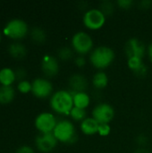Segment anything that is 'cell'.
<instances>
[{
    "label": "cell",
    "instance_id": "6da1fadb",
    "mask_svg": "<svg viewBox=\"0 0 152 153\" xmlns=\"http://www.w3.org/2000/svg\"><path fill=\"white\" fill-rule=\"evenodd\" d=\"M49 104L55 112L63 115H70L71 110L74 107L72 93L65 90L54 92L50 98Z\"/></svg>",
    "mask_w": 152,
    "mask_h": 153
},
{
    "label": "cell",
    "instance_id": "7a4b0ae2",
    "mask_svg": "<svg viewBox=\"0 0 152 153\" xmlns=\"http://www.w3.org/2000/svg\"><path fill=\"white\" fill-rule=\"evenodd\" d=\"M3 34L13 40H20L26 37L29 33V26L27 22L20 18L11 19L3 28Z\"/></svg>",
    "mask_w": 152,
    "mask_h": 153
},
{
    "label": "cell",
    "instance_id": "3957f363",
    "mask_svg": "<svg viewBox=\"0 0 152 153\" xmlns=\"http://www.w3.org/2000/svg\"><path fill=\"white\" fill-rule=\"evenodd\" d=\"M115 59L114 50L106 46L96 48L90 54V61L92 65L99 69H103L109 66Z\"/></svg>",
    "mask_w": 152,
    "mask_h": 153
},
{
    "label": "cell",
    "instance_id": "277c9868",
    "mask_svg": "<svg viewBox=\"0 0 152 153\" xmlns=\"http://www.w3.org/2000/svg\"><path fill=\"white\" fill-rule=\"evenodd\" d=\"M53 134L58 142L63 143H74L77 140V134L73 124L69 120H61L57 122Z\"/></svg>",
    "mask_w": 152,
    "mask_h": 153
},
{
    "label": "cell",
    "instance_id": "5b68a950",
    "mask_svg": "<svg viewBox=\"0 0 152 153\" xmlns=\"http://www.w3.org/2000/svg\"><path fill=\"white\" fill-rule=\"evenodd\" d=\"M57 124L56 117L50 112H41L39 113L34 121L35 127L40 134H49L53 133L56 126Z\"/></svg>",
    "mask_w": 152,
    "mask_h": 153
},
{
    "label": "cell",
    "instance_id": "8992f818",
    "mask_svg": "<svg viewBox=\"0 0 152 153\" xmlns=\"http://www.w3.org/2000/svg\"><path fill=\"white\" fill-rule=\"evenodd\" d=\"M72 46L77 53L84 55L89 53L93 48V40L87 32L79 31L73 36Z\"/></svg>",
    "mask_w": 152,
    "mask_h": 153
},
{
    "label": "cell",
    "instance_id": "52a82bcc",
    "mask_svg": "<svg viewBox=\"0 0 152 153\" xmlns=\"http://www.w3.org/2000/svg\"><path fill=\"white\" fill-rule=\"evenodd\" d=\"M105 14L97 8L88 10L83 15V24L90 30H99L105 24Z\"/></svg>",
    "mask_w": 152,
    "mask_h": 153
},
{
    "label": "cell",
    "instance_id": "ba28073f",
    "mask_svg": "<svg viewBox=\"0 0 152 153\" xmlns=\"http://www.w3.org/2000/svg\"><path fill=\"white\" fill-rule=\"evenodd\" d=\"M53 92V84L50 81L45 78H35L31 82V93L39 98L45 99L49 96H52Z\"/></svg>",
    "mask_w": 152,
    "mask_h": 153
},
{
    "label": "cell",
    "instance_id": "9c48e42d",
    "mask_svg": "<svg viewBox=\"0 0 152 153\" xmlns=\"http://www.w3.org/2000/svg\"><path fill=\"white\" fill-rule=\"evenodd\" d=\"M115 117L114 108L108 103L97 105L92 110V117L99 124H109Z\"/></svg>",
    "mask_w": 152,
    "mask_h": 153
},
{
    "label": "cell",
    "instance_id": "30bf717a",
    "mask_svg": "<svg viewBox=\"0 0 152 153\" xmlns=\"http://www.w3.org/2000/svg\"><path fill=\"white\" fill-rule=\"evenodd\" d=\"M57 140L53 134V133L49 134H39L38 136L35 138V144L37 149L44 153H48L52 152L56 144H57Z\"/></svg>",
    "mask_w": 152,
    "mask_h": 153
},
{
    "label": "cell",
    "instance_id": "8fae6325",
    "mask_svg": "<svg viewBox=\"0 0 152 153\" xmlns=\"http://www.w3.org/2000/svg\"><path fill=\"white\" fill-rule=\"evenodd\" d=\"M125 52L128 59L132 57L142 59L145 54V45L136 38L130 39L125 45Z\"/></svg>",
    "mask_w": 152,
    "mask_h": 153
},
{
    "label": "cell",
    "instance_id": "7c38bea8",
    "mask_svg": "<svg viewBox=\"0 0 152 153\" xmlns=\"http://www.w3.org/2000/svg\"><path fill=\"white\" fill-rule=\"evenodd\" d=\"M41 70L47 77H53L59 72V64L56 57L51 55H45L41 59Z\"/></svg>",
    "mask_w": 152,
    "mask_h": 153
},
{
    "label": "cell",
    "instance_id": "4fadbf2b",
    "mask_svg": "<svg viewBox=\"0 0 152 153\" xmlns=\"http://www.w3.org/2000/svg\"><path fill=\"white\" fill-rule=\"evenodd\" d=\"M69 87L71 89V93H79V92H85L88 89V80L87 78L80 74H73L69 78L68 82Z\"/></svg>",
    "mask_w": 152,
    "mask_h": 153
},
{
    "label": "cell",
    "instance_id": "5bb4252c",
    "mask_svg": "<svg viewBox=\"0 0 152 153\" xmlns=\"http://www.w3.org/2000/svg\"><path fill=\"white\" fill-rule=\"evenodd\" d=\"M8 53L14 59H22L27 55V48L19 41H14L9 44Z\"/></svg>",
    "mask_w": 152,
    "mask_h": 153
},
{
    "label": "cell",
    "instance_id": "9a60e30c",
    "mask_svg": "<svg viewBox=\"0 0 152 153\" xmlns=\"http://www.w3.org/2000/svg\"><path fill=\"white\" fill-rule=\"evenodd\" d=\"M127 65L129 68L133 70V73L139 77L144 76L147 74V71H148L147 66L144 65V63L142 62V59L141 58H138V57L129 58L127 60Z\"/></svg>",
    "mask_w": 152,
    "mask_h": 153
},
{
    "label": "cell",
    "instance_id": "2e32d148",
    "mask_svg": "<svg viewBox=\"0 0 152 153\" xmlns=\"http://www.w3.org/2000/svg\"><path fill=\"white\" fill-rule=\"evenodd\" d=\"M99 124L93 117H87L81 123V130L86 135H92L98 133Z\"/></svg>",
    "mask_w": 152,
    "mask_h": 153
},
{
    "label": "cell",
    "instance_id": "e0dca14e",
    "mask_svg": "<svg viewBox=\"0 0 152 153\" xmlns=\"http://www.w3.org/2000/svg\"><path fill=\"white\" fill-rule=\"evenodd\" d=\"M16 81L15 72L10 67L0 69V84L2 86H12Z\"/></svg>",
    "mask_w": 152,
    "mask_h": 153
},
{
    "label": "cell",
    "instance_id": "ac0fdd59",
    "mask_svg": "<svg viewBox=\"0 0 152 153\" xmlns=\"http://www.w3.org/2000/svg\"><path fill=\"white\" fill-rule=\"evenodd\" d=\"M15 97V90L13 86H0V104L11 103Z\"/></svg>",
    "mask_w": 152,
    "mask_h": 153
},
{
    "label": "cell",
    "instance_id": "d6986e66",
    "mask_svg": "<svg viewBox=\"0 0 152 153\" xmlns=\"http://www.w3.org/2000/svg\"><path fill=\"white\" fill-rule=\"evenodd\" d=\"M73 98V106L76 108L85 109L90 102V96L86 92H79V93H72Z\"/></svg>",
    "mask_w": 152,
    "mask_h": 153
},
{
    "label": "cell",
    "instance_id": "ffe728a7",
    "mask_svg": "<svg viewBox=\"0 0 152 153\" xmlns=\"http://www.w3.org/2000/svg\"><path fill=\"white\" fill-rule=\"evenodd\" d=\"M92 83L96 89L101 90L107 87L108 84V76L105 72H98L92 78Z\"/></svg>",
    "mask_w": 152,
    "mask_h": 153
},
{
    "label": "cell",
    "instance_id": "44dd1931",
    "mask_svg": "<svg viewBox=\"0 0 152 153\" xmlns=\"http://www.w3.org/2000/svg\"><path fill=\"white\" fill-rule=\"evenodd\" d=\"M30 36L32 41H34L37 44H42L46 41L47 34L46 31L40 28V27H33L30 30Z\"/></svg>",
    "mask_w": 152,
    "mask_h": 153
},
{
    "label": "cell",
    "instance_id": "7402d4cb",
    "mask_svg": "<svg viewBox=\"0 0 152 153\" xmlns=\"http://www.w3.org/2000/svg\"><path fill=\"white\" fill-rule=\"evenodd\" d=\"M86 110L83 109V108H76V107H73V109L71 110L70 112V116L71 117L75 120V121H83L86 117Z\"/></svg>",
    "mask_w": 152,
    "mask_h": 153
},
{
    "label": "cell",
    "instance_id": "603a6c76",
    "mask_svg": "<svg viewBox=\"0 0 152 153\" xmlns=\"http://www.w3.org/2000/svg\"><path fill=\"white\" fill-rule=\"evenodd\" d=\"M99 10L105 14V16L111 15L115 11V4H113V2L108 0L102 1L99 4Z\"/></svg>",
    "mask_w": 152,
    "mask_h": 153
},
{
    "label": "cell",
    "instance_id": "cb8c5ba5",
    "mask_svg": "<svg viewBox=\"0 0 152 153\" xmlns=\"http://www.w3.org/2000/svg\"><path fill=\"white\" fill-rule=\"evenodd\" d=\"M57 56L61 60L67 61V60H70L73 56V51L72 48L68 47H62L61 48L58 49Z\"/></svg>",
    "mask_w": 152,
    "mask_h": 153
},
{
    "label": "cell",
    "instance_id": "d4e9b609",
    "mask_svg": "<svg viewBox=\"0 0 152 153\" xmlns=\"http://www.w3.org/2000/svg\"><path fill=\"white\" fill-rule=\"evenodd\" d=\"M17 90L19 92H21L22 94L31 92V82H29L28 80H23V81L18 82Z\"/></svg>",
    "mask_w": 152,
    "mask_h": 153
},
{
    "label": "cell",
    "instance_id": "484cf974",
    "mask_svg": "<svg viewBox=\"0 0 152 153\" xmlns=\"http://www.w3.org/2000/svg\"><path fill=\"white\" fill-rule=\"evenodd\" d=\"M15 72V76H16V80L18 82L26 80L27 77V70L23 67H18L14 70Z\"/></svg>",
    "mask_w": 152,
    "mask_h": 153
},
{
    "label": "cell",
    "instance_id": "4316f807",
    "mask_svg": "<svg viewBox=\"0 0 152 153\" xmlns=\"http://www.w3.org/2000/svg\"><path fill=\"white\" fill-rule=\"evenodd\" d=\"M110 131H111V127L109 124H101L99 126L98 134L101 136H108L110 134Z\"/></svg>",
    "mask_w": 152,
    "mask_h": 153
},
{
    "label": "cell",
    "instance_id": "83f0119b",
    "mask_svg": "<svg viewBox=\"0 0 152 153\" xmlns=\"http://www.w3.org/2000/svg\"><path fill=\"white\" fill-rule=\"evenodd\" d=\"M116 4H118L119 7L123 9H129L133 6V0H118Z\"/></svg>",
    "mask_w": 152,
    "mask_h": 153
},
{
    "label": "cell",
    "instance_id": "f1b7e54d",
    "mask_svg": "<svg viewBox=\"0 0 152 153\" xmlns=\"http://www.w3.org/2000/svg\"><path fill=\"white\" fill-rule=\"evenodd\" d=\"M136 143L141 146V148H144V146L148 143V137L145 134H139L136 137Z\"/></svg>",
    "mask_w": 152,
    "mask_h": 153
},
{
    "label": "cell",
    "instance_id": "f546056e",
    "mask_svg": "<svg viewBox=\"0 0 152 153\" xmlns=\"http://www.w3.org/2000/svg\"><path fill=\"white\" fill-rule=\"evenodd\" d=\"M15 153H35V151L29 145H22L16 150Z\"/></svg>",
    "mask_w": 152,
    "mask_h": 153
},
{
    "label": "cell",
    "instance_id": "4dcf8cb0",
    "mask_svg": "<svg viewBox=\"0 0 152 153\" xmlns=\"http://www.w3.org/2000/svg\"><path fill=\"white\" fill-rule=\"evenodd\" d=\"M74 62H75V65H76L78 67H83V66L86 65V59H85V57L82 56H77V57L75 58Z\"/></svg>",
    "mask_w": 152,
    "mask_h": 153
},
{
    "label": "cell",
    "instance_id": "1f68e13d",
    "mask_svg": "<svg viewBox=\"0 0 152 153\" xmlns=\"http://www.w3.org/2000/svg\"><path fill=\"white\" fill-rule=\"evenodd\" d=\"M152 5V1L151 0H143L140 2V6L142 8H150Z\"/></svg>",
    "mask_w": 152,
    "mask_h": 153
},
{
    "label": "cell",
    "instance_id": "d6a6232c",
    "mask_svg": "<svg viewBox=\"0 0 152 153\" xmlns=\"http://www.w3.org/2000/svg\"><path fill=\"white\" fill-rule=\"evenodd\" d=\"M133 153H151L149 150L145 149V148H139L136 151H134Z\"/></svg>",
    "mask_w": 152,
    "mask_h": 153
},
{
    "label": "cell",
    "instance_id": "836d02e7",
    "mask_svg": "<svg viewBox=\"0 0 152 153\" xmlns=\"http://www.w3.org/2000/svg\"><path fill=\"white\" fill-rule=\"evenodd\" d=\"M148 53H149V56H150V58H151V62H152V43L150 45V46H149Z\"/></svg>",
    "mask_w": 152,
    "mask_h": 153
},
{
    "label": "cell",
    "instance_id": "e575fe53",
    "mask_svg": "<svg viewBox=\"0 0 152 153\" xmlns=\"http://www.w3.org/2000/svg\"><path fill=\"white\" fill-rule=\"evenodd\" d=\"M1 40H2V33L0 31V42H1Z\"/></svg>",
    "mask_w": 152,
    "mask_h": 153
}]
</instances>
